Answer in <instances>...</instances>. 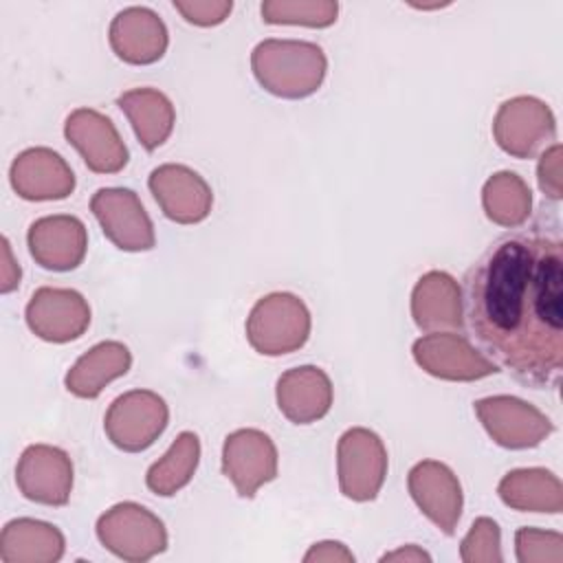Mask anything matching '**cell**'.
Wrapping results in <instances>:
<instances>
[{"label":"cell","instance_id":"1","mask_svg":"<svg viewBox=\"0 0 563 563\" xmlns=\"http://www.w3.org/2000/svg\"><path fill=\"white\" fill-rule=\"evenodd\" d=\"M471 334L519 383L556 387L563 367V240L532 224L497 238L466 271Z\"/></svg>","mask_w":563,"mask_h":563},{"label":"cell","instance_id":"2","mask_svg":"<svg viewBox=\"0 0 563 563\" xmlns=\"http://www.w3.org/2000/svg\"><path fill=\"white\" fill-rule=\"evenodd\" d=\"M251 70L266 92L282 99H306L321 88L328 57L314 42L268 37L253 48Z\"/></svg>","mask_w":563,"mask_h":563},{"label":"cell","instance_id":"3","mask_svg":"<svg viewBox=\"0 0 563 563\" xmlns=\"http://www.w3.org/2000/svg\"><path fill=\"white\" fill-rule=\"evenodd\" d=\"M312 319L301 297L271 292L257 299L246 317V341L264 356H284L306 345Z\"/></svg>","mask_w":563,"mask_h":563},{"label":"cell","instance_id":"4","mask_svg":"<svg viewBox=\"0 0 563 563\" xmlns=\"http://www.w3.org/2000/svg\"><path fill=\"white\" fill-rule=\"evenodd\" d=\"M99 543L114 556L143 563L167 550V528L161 517L136 501H119L95 526Z\"/></svg>","mask_w":563,"mask_h":563},{"label":"cell","instance_id":"5","mask_svg":"<svg viewBox=\"0 0 563 563\" xmlns=\"http://www.w3.org/2000/svg\"><path fill=\"white\" fill-rule=\"evenodd\" d=\"M167 422L169 407L163 396L152 389H130L110 402L103 431L117 449L141 453L163 435Z\"/></svg>","mask_w":563,"mask_h":563},{"label":"cell","instance_id":"6","mask_svg":"<svg viewBox=\"0 0 563 563\" xmlns=\"http://www.w3.org/2000/svg\"><path fill=\"white\" fill-rule=\"evenodd\" d=\"M336 475L343 497L372 501L387 477V449L380 435L367 427L343 431L336 442Z\"/></svg>","mask_w":563,"mask_h":563},{"label":"cell","instance_id":"7","mask_svg":"<svg viewBox=\"0 0 563 563\" xmlns=\"http://www.w3.org/2000/svg\"><path fill=\"white\" fill-rule=\"evenodd\" d=\"M556 136V119L550 106L537 97L506 99L493 119V139L515 158H534Z\"/></svg>","mask_w":563,"mask_h":563},{"label":"cell","instance_id":"8","mask_svg":"<svg viewBox=\"0 0 563 563\" xmlns=\"http://www.w3.org/2000/svg\"><path fill=\"white\" fill-rule=\"evenodd\" d=\"M473 409L490 440L510 451L534 449L554 431L552 420L541 409L517 396H486L475 400Z\"/></svg>","mask_w":563,"mask_h":563},{"label":"cell","instance_id":"9","mask_svg":"<svg viewBox=\"0 0 563 563\" xmlns=\"http://www.w3.org/2000/svg\"><path fill=\"white\" fill-rule=\"evenodd\" d=\"M90 211L103 235L121 251H152L156 233L141 198L128 187H101L90 198Z\"/></svg>","mask_w":563,"mask_h":563},{"label":"cell","instance_id":"10","mask_svg":"<svg viewBox=\"0 0 563 563\" xmlns=\"http://www.w3.org/2000/svg\"><path fill=\"white\" fill-rule=\"evenodd\" d=\"M411 354L418 367L440 380L471 383L499 372L497 363L457 332H429L413 341Z\"/></svg>","mask_w":563,"mask_h":563},{"label":"cell","instance_id":"11","mask_svg":"<svg viewBox=\"0 0 563 563\" xmlns=\"http://www.w3.org/2000/svg\"><path fill=\"white\" fill-rule=\"evenodd\" d=\"M24 319L29 330L48 343H70L79 339L90 325V306L75 288L42 286L26 308Z\"/></svg>","mask_w":563,"mask_h":563},{"label":"cell","instance_id":"12","mask_svg":"<svg viewBox=\"0 0 563 563\" xmlns=\"http://www.w3.org/2000/svg\"><path fill=\"white\" fill-rule=\"evenodd\" d=\"M277 446L260 429H235L222 444V473L244 499L277 477Z\"/></svg>","mask_w":563,"mask_h":563},{"label":"cell","instance_id":"13","mask_svg":"<svg viewBox=\"0 0 563 563\" xmlns=\"http://www.w3.org/2000/svg\"><path fill=\"white\" fill-rule=\"evenodd\" d=\"M75 468L70 455L53 444H29L15 466L22 497L44 506H66L73 493Z\"/></svg>","mask_w":563,"mask_h":563},{"label":"cell","instance_id":"14","mask_svg":"<svg viewBox=\"0 0 563 563\" xmlns=\"http://www.w3.org/2000/svg\"><path fill=\"white\" fill-rule=\"evenodd\" d=\"M147 187L165 218L176 224H198L213 207L209 183L187 165L165 163L152 169Z\"/></svg>","mask_w":563,"mask_h":563},{"label":"cell","instance_id":"15","mask_svg":"<svg viewBox=\"0 0 563 563\" xmlns=\"http://www.w3.org/2000/svg\"><path fill=\"white\" fill-rule=\"evenodd\" d=\"M64 136L95 174H119L130 161L117 125L95 108L73 110L64 121Z\"/></svg>","mask_w":563,"mask_h":563},{"label":"cell","instance_id":"16","mask_svg":"<svg viewBox=\"0 0 563 563\" xmlns=\"http://www.w3.org/2000/svg\"><path fill=\"white\" fill-rule=\"evenodd\" d=\"M407 490L418 510L444 534H453L462 517L464 495L457 475L438 460H422L407 475Z\"/></svg>","mask_w":563,"mask_h":563},{"label":"cell","instance_id":"17","mask_svg":"<svg viewBox=\"0 0 563 563\" xmlns=\"http://www.w3.org/2000/svg\"><path fill=\"white\" fill-rule=\"evenodd\" d=\"M26 246L35 264L46 271H75L88 251L86 224L70 213L42 216L26 231Z\"/></svg>","mask_w":563,"mask_h":563},{"label":"cell","instance_id":"18","mask_svg":"<svg viewBox=\"0 0 563 563\" xmlns=\"http://www.w3.org/2000/svg\"><path fill=\"white\" fill-rule=\"evenodd\" d=\"M13 191L22 200H64L75 191V174L66 158L51 147H29L20 152L9 169Z\"/></svg>","mask_w":563,"mask_h":563},{"label":"cell","instance_id":"19","mask_svg":"<svg viewBox=\"0 0 563 563\" xmlns=\"http://www.w3.org/2000/svg\"><path fill=\"white\" fill-rule=\"evenodd\" d=\"M108 40L112 53L132 66H150L158 62L169 46L165 22L147 7L121 9L110 22Z\"/></svg>","mask_w":563,"mask_h":563},{"label":"cell","instance_id":"20","mask_svg":"<svg viewBox=\"0 0 563 563\" xmlns=\"http://www.w3.org/2000/svg\"><path fill=\"white\" fill-rule=\"evenodd\" d=\"M275 398L282 416L292 424H312L330 411L334 387L321 367L299 365L277 378Z\"/></svg>","mask_w":563,"mask_h":563},{"label":"cell","instance_id":"21","mask_svg":"<svg viewBox=\"0 0 563 563\" xmlns=\"http://www.w3.org/2000/svg\"><path fill=\"white\" fill-rule=\"evenodd\" d=\"M411 317L422 332H451L464 325L462 286L444 271L424 273L411 290Z\"/></svg>","mask_w":563,"mask_h":563},{"label":"cell","instance_id":"22","mask_svg":"<svg viewBox=\"0 0 563 563\" xmlns=\"http://www.w3.org/2000/svg\"><path fill=\"white\" fill-rule=\"evenodd\" d=\"M66 539L48 521L20 517L4 523L0 532L2 563H55L64 556Z\"/></svg>","mask_w":563,"mask_h":563},{"label":"cell","instance_id":"23","mask_svg":"<svg viewBox=\"0 0 563 563\" xmlns=\"http://www.w3.org/2000/svg\"><path fill=\"white\" fill-rule=\"evenodd\" d=\"M132 367V352L121 341H101L84 352L66 372L64 385L77 398H97L106 385L125 376Z\"/></svg>","mask_w":563,"mask_h":563},{"label":"cell","instance_id":"24","mask_svg":"<svg viewBox=\"0 0 563 563\" xmlns=\"http://www.w3.org/2000/svg\"><path fill=\"white\" fill-rule=\"evenodd\" d=\"M117 106L128 117L139 143L147 152H154L172 136L176 110L165 92L150 86L130 88L119 95Z\"/></svg>","mask_w":563,"mask_h":563},{"label":"cell","instance_id":"25","mask_svg":"<svg viewBox=\"0 0 563 563\" xmlns=\"http://www.w3.org/2000/svg\"><path fill=\"white\" fill-rule=\"evenodd\" d=\"M497 495L508 508L521 512L559 515L563 510V484L541 466L508 471L497 484Z\"/></svg>","mask_w":563,"mask_h":563},{"label":"cell","instance_id":"26","mask_svg":"<svg viewBox=\"0 0 563 563\" xmlns=\"http://www.w3.org/2000/svg\"><path fill=\"white\" fill-rule=\"evenodd\" d=\"M482 207L493 224L519 229L532 213V191L515 172H497L482 187Z\"/></svg>","mask_w":563,"mask_h":563},{"label":"cell","instance_id":"27","mask_svg":"<svg viewBox=\"0 0 563 563\" xmlns=\"http://www.w3.org/2000/svg\"><path fill=\"white\" fill-rule=\"evenodd\" d=\"M198 462L200 438L194 431H180L165 455L147 468L145 486L158 497H174L194 479Z\"/></svg>","mask_w":563,"mask_h":563},{"label":"cell","instance_id":"28","mask_svg":"<svg viewBox=\"0 0 563 563\" xmlns=\"http://www.w3.org/2000/svg\"><path fill=\"white\" fill-rule=\"evenodd\" d=\"M266 24H295L328 29L336 22L339 2L334 0H264L260 7Z\"/></svg>","mask_w":563,"mask_h":563},{"label":"cell","instance_id":"29","mask_svg":"<svg viewBox=\"0 0 563 563\" xmlns=\"http://www.w3.org/2000/svg\"><path fill=\"white\" fill-rule=\"evenodd\" d=\"M464 563H501V530L490 517H477L460 543Z\"/></svg>","mask_w":563,"mask_h":563},{"label":"cell","instance_id":"30","mask_svg":"<svg viewBox=\"0 0 563 563\" xmlns=\"http://www.w3.org/2000/svg\"><path fill=\"white\" fill-rule=\"evenodd\" d=\"M515 552L519 563H561L563 534L556 530L523 526L515 532Z\"/></svg>","mask_w":563,"mask_h":563},{"label":"cell","instance_id":"31","mask_svg":"<svg viewBox=\"0 0 563 563\" xmlns=\"http://www.w3.org/2000/svg\"><path fill=\"white\" fill-rule=\"evenodd\" d=\"M174 9L196 26H218L222 24L231 9V0H174Z\"/></svg>","mask_w":563,"mask_h":563},{"label":"cell","instance_id":"32","mask_svg":"<svg viewBox=\"0 0 563 563\" xmlns=\"http://www.w3.org/2000/svg\"><path fill=\"white\" fill-rule=\"evenodd\" d=\"M537 180L550 200L563 198V183H561V145L552 143L543 150L539 165H537Z\"/></svg>","mask_w":563,"mask_h":563},{"label":"cell","instance_id":"33","mask_svg":"<svg viewBox=\"0 0 563 563\" xmlns=\"http://www.w3.org/2000/svg\"><path fill=\"white\" fill-rule=\"evenodd\" d=\"M306 563H354V554L347 550V545H343L341 541H319L312 543L310 550L303 554Z\"/></svg>","mask_w":563,"mask_h":563},{"label":"cell","instance_id":"34","mask_svg":"<svg viewBox=\"0 0 563 563\" xmlns=\"http://www.w3.org/2000/svg\"><path fill=\"white\" fill-rule=\"evenodd\" d=\"M20 277H22L20 264L13 257L9 240L2 238V282H0V292L7 295L11 290H15L20 286Z\"/></svg>","mask_w":563,"mask_h":563},{"label":"cell","instance_id":"35","mask_svg":"<svg viewBox=\"0 0 563 563\" xmlns=\"http://www.w3.org/2000/svg\"><path fill=\"white\" fill-rule=\"evenodd\" d=\"M380 561H407V563H420V561H424V563H429V561H431V554L424 552L422 548L409 543V545H402V548H398V550H394V552L383 554Z\"/></svg>","mask_w":563,"mask_h":563}]
</instances>
